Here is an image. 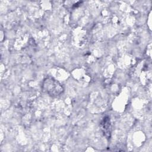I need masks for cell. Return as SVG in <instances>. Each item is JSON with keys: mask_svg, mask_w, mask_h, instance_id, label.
Wrapping results in <instances>:
<instances>
[{"mask_svg": "<svg viewBox=\"0 0 152 152\" xmlns=\"http://www.w3.org/2000/svg\"><path fill=\"white\" fill-rule=\"evenodd\" d=\"M42 90L52 97H57L64 92V88L57 80L52 77H47L43 81Z\"/></svg>", "mask_w": 152, "mask_h": 152, "instance_id": "1", "label": "cell"}, {"mask_svg": "<svg viewBox=\"0 0 152 152\" xmlns=\"http://www.w3.org/2000/svg\"><path fill=\"white\" fill-rule=\"evenodd\" d=\"M102 129L103 130L104 134H107L110 136V124L109 118H108V117L104 118V119L102 122Z\"/></svg>", "mask_w": 152, "mask_h": 152, "instance_id": "2", "label": "cell"}]
</instances>
